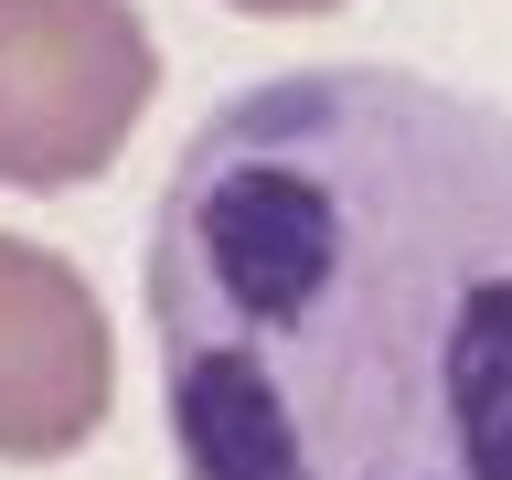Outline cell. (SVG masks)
<instances>
[{"instance_id": "cell-3", "label": "cell", "mask_w": 512, "mask_h": 480, "mask_svg": "<svg viewBox=\"0 0 512 480\" xmlns=\"http://www.w3.org/2000/svg\"><path fill=\"white\" fill-rule=\"evenodd\" d=\"M118 342L75 256L0 235V459H75L107 427Z\"/></svg>"}, {"instance_id": "cell-4", "label": "cell", "mask_w": 512, "mask_h": 480, "mask_svg": "<svg viewBox=\"0 0 512 480\" xmlns=\"http://www.w3.org/2000/svg\"><path fill=\"white\" fill-rule=\"evenodd\" d=\"M224 11H256V22H320V11H342V0H224Z\"/></svg>"}, {"instance_id": "cell-1", "label": "cell", "mask_w": 512, "mask_h": 480, "mask_svg": "<svg viewBox=\"0 0 512 480\" xmlns=\"http://www.w3.org/2000/svg\"><path fill=\"white\" fill-rule=\"evenodd\" d=\"M182 480H512V118L299 64L182 139L150 214Z\"/></svg>"}, {"instance_id": "cell-2", "label": "cell", "mask_w": 512, "mask_h": 480, "mask_svg": "<svg viewBox=\"0 0 512 480\" xmlns=\"http://www.w3.org/2000/svg\"><path fill=\"white\" fill-rule=\"evenodd\" d=\"M160 96L150 22L128 0H0V182L75 192L128 150Z\"/></svg>"}]
</instances>
